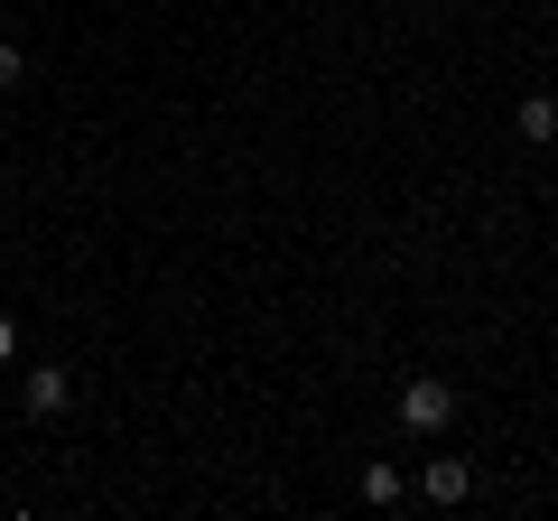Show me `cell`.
Wrapping results in <instances>:
<instances>
[{"instance_id":"1","label":"cell","mask_w":558,"mask_h":521,"mask_svg":"<svg viewBox=\"0 0 558 521\" xmlns=\"http://www.w3.org/2000/svg\"><path fill=\"white\" fill-rule=\"evenodd\" d=\"M400 420L410 428H447L457 420V391H447V381H410V391H400Z\"/></svg>"},{"instance_id":"2","label":"cell","mask_w":558,"mask_h":521,"mask_svg":"<svg viewBox=\"0 0 558 521\" xmlns=\"http://www.w3.org/2000/svg\"><path fill=\"white\" fill-rule=\"evenodd\" d=\"M20 401H28V410H38V420H57V410H65V401H75V381H65V373H57V363H38V373H28V381H20Z\"/></svg>"},{"instance_id":"3","label":"cell","mask_w":558,"mask_h":521,"mask_svg":"<svg viewBox=\"0 0 558 521\" xmlns=\"http://www.w3.org/2000/svg\"><path fill=\"white\" fill-rule=\"evenodd\" d=\"M428 494H438V502H465V494H475V465H465V457H438V465H428Z\"/></svg>"},{"instance_id":"4","label":"cell","mask_w":558,"mask_h":521,"mask_svg":"<svg viewBox=\"0 0 558 521\" xmlns=\"http://www.w3.org/2000/svg\"><path fill=\"white\" fill-rule=\"evenodd\" d=\"M512 121H521V141H539V149L558 141V102H549V94H531V102H521Z\"/></svg>"},{"instance_id":"5","label":"cell","mask_w":558,"mask_h":521,"mask_svg":"<svg viewBox=\"0 0 558 521\" xmlns=\"http://www.w3.org/2000/svg\"><path fill=\"white\" fill-rule=\"evenodd\" d=\"M363 502H400V465H363Z\"/></svg>"},{"instance_id":"6","label":"cell","mask_w":558,"mask_h":521,"mask_svg":"<svg viewBox=\"0 0 558 521\" xmlns=\"http://www.w3.org/2000/svg\"><path fill=\"white\" fill-rule=\"evenodd\" d=\"M10 84H20V47H0V94H10Z\"/></svg>"},{"instance_id":"7","label":"cell","mask_w":558,"mask_h":521,"mask_svg":"<svg viewBox=\"0 0 558 521\" xmlns=\"http://www.w3.org/2000/svg\"><path fill=\"white\" fill-rule=\"evenodd\" d=\"M10 354H20V326H10V317H0V363H10Z\"/></svg>"}]
</instances>
